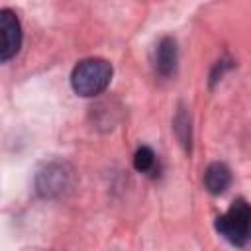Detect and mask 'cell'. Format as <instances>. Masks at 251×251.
Wrapping results in <instances>:
<instances>
[{"label":"cell","instance_id":"obj_8","mask_svg":"<svg viewBox=\"0 0 251 251\" xmlns=\"http://www.w3.org/2000/svg\"><path fill=\"white\" fill-rule=\"evenodd\" d=\"M153 165H155V153H153V149L147 147V145H141L135 151V155H133V167H135V171L149 173L153 169Z\"/></svg>","mask_w":251,"mask_h":251},{"label":"cell","instance_id":"obj_3","mask_svg":"<svg viewBox=\"0 0 251 251\" xmlns=\"http://www.w3.org/2000/svg\"><path fill=\"white\" fill-rule=\"evenodd\" d=\"M75 184V171L69 163L51 161L43 165L35 175V190L41 198H61Z\"/></svg>","mask_w":251,"mask_h":251},{"label":"cell","instance_id":"obj_6","mask_svg":"<svg viewBox=\"0 0 251 251\" xmlns=\"http://www.w3.org/2000/svg\"><path fill=\"white\" fill-rule=\"evenodd\" d=\"M229 184H231V171L227 169V165H224V163L208 165V169L204 173V186L210 194L220 196L229 188Z\"/></svg>","mask_w":251,"mask_h":251},{"label":"cell","instance_id":"obj_5","mask_svg":"<svg viewBox=\"0 0 251 251\" xmlns=\"http://www.w3.org/2000/svg\"><path fill=\"white\" fill-rule=\"evenodd\" d=\"M176 63H178V49H176V41L173 37H161L155 49V71L159 76L169 78L175 75L176 71Z\"/></svg>","mask_w":251,"mask_h":251},{"label":"cell","instance_id":"obj_7","mask_svg":"<svg viewBox=\"0 0 251 251\" xmlns=\"http://www.w3.org/2000/svg\"><path fill=\"white\" fill-rule=\"evenodd\" d=\"M173 129L178 137V141L182 143V147L186 151H190V139H192V133H190V120H188V114L186 110L180 106L175 114V120H173Z\"/></svg>","mask_w":251,"mask_h":251},{"label":"cell","instance_id":"obj_1","mask_svg":"<svg viewBox=\"0 0 251 251\" xmlns=\"http://www.w3.org/2000/svg\"><path fill=\"white\" fill-rule=\"evenodd\" d=\"M112 65L100 57H88L76 63L71 75L73 90L82 98H94L102 94L112 80Z\"/></svg>","mask_w":251,"mask_h":251},{"label":"cell","instance_id":"obj_2","mask_svg":"<svg viewBox=\"0 0 251 251\" xmlns=\"http://www.w3.org/2000/svg\"><path fill=\"white\" fill-rule=\"evenodd\" d=\"M216 231L231 245L243 247L251 239V204L243 198L231 202L226 214L216 218Z\"/></svg>","mask_w":251,"mask_h":251},{"label":"cell","instance_id":"obj_9","mask_svg":"<svg viewBox=\"0 0 251 251\" xmlns=\"http://www.w3.org/2000/svg\"><path fill=\"white\" fill-rule=\"evenodd\" d=\"M229 67H231V61H224V59H222V61H218V63H216V67H214V71H212V75H210L212 84H214L216 80H220V76H222Z\"/></svg>","mask_w":251,"mask_h":251},{"label":"cell","instance_id":"obj_4","mask_svg":"<svg viewBox=\"0 0 251 251\" xmlns=\"http://www.w3.org/2000/svg\"><path fill=\"white\" fill-rule=\"evenodd\" d=\"M22 47V25L18 16L4 8L0 12V59L10 61Z\"/></svg>","mask_w":251,"mask_h":251}]
</instances>
